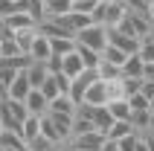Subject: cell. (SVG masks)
<instances>
[{"label": "cell", "instance_id": "1", "mask_svg": "<svg viewBox=\"0 0 154 151\" xmlns=\"http://www.w3.org/2000/svg\"><path fill=\"white\" fill-rule=\"evenodd\" d=\"M125 12H128V6L122 0H99V6L90 12V20L93 23H102V26H119Z\"/></svg>", "mask_w": 154, "mask_h": 151}, {"label": "cell", "instance_id": "2", "mask_svg": "<svg viewBox=\"0 0 154 151\" xmlns=\"http://www.w3.org/2000/svg\"><path fill=\"white\" fill-rule=\"evenodd\" d=\"M26 116H29V113H26L23 102L9 99V96L0 99V125H3V128H9V131H20V125H23Z\"/></svg>", "mask_w": 154, "mask_h": 151}, {"label": "cell", "instance_id": "3", "mask_svg": "<svg viewBox=\"0 0 154 151\" xmlns=\"http://www.w3.org/2000/svg\"><path fill=\"white\" fill-rule=\"evenodd\" d=\"M76 44H82V47H87V50L102 52L105 47H108V26L90 20L85 29H79V32H76Z\"/></svg>", "mask_w": 154, "mask_h": 151}, {"label": "cell", "instance_id": "4", "mask_svg": "<svg viewBox=\"0 0 154 151\" xmlns=\"http://www.w3.org/2000/svg\"><path fill=\"white\" fill-rule=\"evenodd\" d=\"M102 145H105L102 131H87V134H70L61 151H102Z\"/></svg>", "mask_w": 154, "mask_h": 151}, {"label": "cell", "instance_id": "5", "mask_svg": "<svg viewBox=\"0 0 154 151\" xmlns=\"http://www.w3.org/2000/svg\"><path fill=\"white\" fill-rule=\"evenodd\" d=\"M119 29H122V32H128V35H134V38H143L146 32H151V29H154V23H151V17H148V15L125 12V17L119 20Z\"/></svg>", "mask_w": 154, "mask_h": 151}, {"label": "cell", "instance_id": "6", "mask_svg": "<svg viewBox=\"0 0 154 151\" xmlns=\"http://www.w3.org/2000/svg\"><path fill=\"white\" fill-rule=\"evenodd\" d=\"M85 105H108L111 102V82H105V79H96V82L87 84L85 96H82ZM79 102V105H82Z\"/></svg>", "mask_w": 154, "mask_h": 151}, {"label": "cell", "instance_id": "7", "mask_svg": "<svg viewBox=\"0 0 154 151\" xmlns=\"http://www.w3.org/2000/svg\"><path fill=\"white\" fill-rule=\"evenodd\" d=\"M0 23L6 26V29H12V32H23V29H35L38 20H35V15H29L26 9H15V12L9 17H3Z\"/></svg>", "mask_w": 154, "mask_h": 151}, {"label": "cell", "instance_id": "8", "mask_svg": "<svg viewBox=\"0 0 154 151\" xmlns=\"http://www.w3.org/2000/svg\"><path fill=\"white\" fill-rule=\"evenodd\" d=\"M108 44H113V47L125 50L128 55L140 50V38H134V35H128V32H122L119 26H108Z\"/></svg>", "mask_w": 154, "mask_h": 151}, {"label": "cell", "instance_id": "9", "mask_svg": "<svg viewBox=\"0 0 154 151\" xmlns=\"http://www.w3.org/2000/svg\"><path fill=\"white\" fill-rule=\"evenodd\" d=\"M26 55H29L32 61H44V64H47V58L52 55V50H50V38H47L44 32H38V29H35L32 47H29V52H26Z\"/></svg>", "mask_w": 154, "mask_h": 151}, {"label": "cell", "instance_id": "10", "mask_svg": "<svg viewBox=\"0 0 154 151\" xmlns=\"http://www.w3.org/2000/svg\"><path fill=\"white\" fill-rule=\"evenodd\" d=\"M23 105H26V113H35V116H44L47 113V108H50V99L44 96L38 87H32V90L26 93V99H23Z\"/></svg>", "mask_w": 154, "mask_h": 151}, {"label": "cell", "instance_id": "11", "mask_svg": "<svg viewBox=\"0 0 154 151\" xmlns=\"http://www.w3.org/2000/svg\"><path fill=\"white\" fill-rule=\"evenodd\" d=\"M29 90H32V84H29L26 73H23V70H17V76L12 79V82H9V87H6V96H9V99H17V102H23Z\"/></svg>", "mask_w": 154, "mask_h": 151}, {"label": "cell", "instance_id": "12", "mask_svg": "<svg viewBox=\"0 0 154 151\" xmlns=\"http://www.w3.org/2000/svg\"><path fill=\"white\" fill-rule=\"evenodd\" d=\"M82 70H85V64H82V55H79V50H76V47H73L70 52H64V55H61V73H64V76L76 79Z\"/></svg>", "mask_w": 154, "mask_h": 151}, {"label": "cell", "instance_id": "13", "mask_svg": "<svg viewBox=\"0 0 154 151\" xmlns=\"http://www.w3.org/2000/svg\"><path fill=\"white\" fill-rule=\"evenodd\" d=\"M128 134H140L137 128L131 125V119H113L111 125H108V131H105L108 140H122V137H128Z\"/></svg>", "mask_w": 154, "mask_h": 151}, {"label": "cell", "instance_id": "14", "mask_svg": "<svg viewBox=\"0 0 154 151\" xmlns=\"http://www.w3.org/2000/svg\"><path fill=\"white\" fill-rule=\"evenodd\" d=\"M41 137L47 140V143H52V145H64V134L58 131V125H55L47 113L41 116Z\"/></svg>", "mask_w": 154, "mask_h": 151}, {"label": "cell", "instance_id": "15", "mask_svg": "<svg viewBox=\"0 0 154 151\" xmlns=\"http://www.w3.org/2000/svg\"><path fill=\"white\" fill-rule=\"evenodd\" d=\"M143 70H146V61L140 52H131L122 64V76H128V79H143Z\"/></svg>", "mask_w": 154, "mask_h": 151}, {"label": "cell", "instance_id": "16", "mask_svg": "<svg viewBox=\"0 0 154 151\" xmlns=\"http://www.w3.org/2000/svg\"><path fill=\"white\" fill-rule=\"evenodd\" d=\"M23 73H26V79H29V84H32V87H41V82L47 79V73H50V70H47V64H44V61H32V58H29V64L23 67Z\"/></svg>", "mask_w": 154, "mask_h": 151}, {"label": "cell", "instance_id": "17", "mask_svg": "<svg viewBox=\"0 0 154 151\" xmlns=\"http://www.w3.org/2000/svg\"><path fill=\"white\" fill-rule=\"evenodd\" d=\"M73 9V0H44V17H61Z\"/></svg>", "mask_w": 154, "mask_h": 151}, {"label": "cell", "instance_id": "18", "mask_svg": "<svg viewBox=\"0 0 154 151\" xmlns=\"http://www.w3.org/2000/svg\"><path fill=\"white\" fill-rule=\"evenodd\" d=\"M108 110H111L113 119H131V105L125 96H113L111 102H108Z\"/></svg>", "mask_w": 154, "mask_h": 151}, {"label": "cell", "instance_id": "19", "mask_svg": "<svg viewBox=\"0 0 154 151\" xmlns=\"http://www.w3.org/2000/svg\"><path fill=\"white\" fill-rule=\"evenodd\" d=\"M38 134H41V116L29 113V116L23 119V125H20V137H23L26 143H32V140H35Z\"/></svg>", "mask_w": 154, "mask_h": 151}, {"label": "cell", "instance_id": "20", "mask_svg": "<svg viewBox=\"0 0 154 151\" xmlns=\"http://www.w3.org/2000/svg\"><path fill=\"white\" fill-rule=\"evenodd\" d=\"M76 102L70 99L67 93H58V96H55V99H50V108L47 110H55V113H76Z\"/></svg>", "mask_w": 154, "mask_h": 151}, {"label": "cell", "instance_id": "21", "mask_svg": "<svg viewBox=\"0 0 154 151\" xmlns=\"http://www.w3.org/2000/svg\"><path fill=\"white\" fill-rule=\"evenodd\" d=\"M47 116L58 125V131L64 134V140H67L70 131H73V116H76V113H55V110H47Z\"/></svg>", "mask_w": 154, "mask_h": 151}, {"label": "cell", "instance_id": "22", "mask_svg": "<svg viewBox=\"0 0 154 151\" xmlns=\"http://www.w3.org/2000/svg\"><path fill=\"white\" fill-rule=\"evenodd\" d=\"M99 79H105V82H116V79H122V67H116V64H111V61H99Z\"/></svg>", "mask_w": 154, "mask_h": 151}, {"label": "cell", "instance_id": "23", "mask_svg": "<svg viewBox=\"0 0 154 151\" xmlns=\"http://www.w3.org/2000/svg\"><path fill=\"white\" fill-rule=\"evenodd\" d=\"M38 90H41L47 99H55V96L61 93V87H58V76H55V73H47V79L41 82V87H38Z\"/></svg>", "mask_w": 154, "mask_h": 151}, {"label": "cell", "instance_id": "24", "mask_svg": "<svg viewBox=\"0 0 154 151\" xmlns=\"http://www.w3.org/2000/svg\"><path fill=\"white\" fill-rule=\"evenodd\" d=\"M102 58L111 61V64H116V67H122V64H125V58H128V52L119 50V47H113V44H108V47L102 50Z\"/></svg>", "mask_w": 154, "mask_h": 151}, {"label": "cell", "instance_id": "25", "mask_svg": "<svg viewBox=\"0 0 154 151\" xmlns=\"http://www.w3.org/2000/svg\"><path fill=\"white\" fill-rule=\"evenodd\" d=\"M131 125L137 128L140 134H146L148 128H151V113L148 110H131Z\"/></svg>", "mask_w": 154, "mask_h": 151}, {"label": "cell", "instance_id": "26", "mask_svg": "<svg viewBox=\"0 0 154 151\" xmlns=\"http://www.w3.org/2000/svg\"><path fill=\"white\" fill-rule=\"evenodd\" d=\"M137 52L143 55V61H154V29L140 38V50Z\"/></svg>", "mask_w": 154, "mask_h": 151}, {"label": "cell", "instance_id": "27", "mask_svg": "<svg viewBox=\"0 0 154 151\" xmlns=\"http://www.w3.org/2000/svg\"><path fill=\"white\" fill-rule=\"evenodd\" d=\"M15 55H23L15 41V35L12 38H0V58H15Z\"/></svg>", "mask_w": 154, "mask_h": 151}, {"label": "cell", "instance_id": "28", "mask_svg": "<svg viewBox=\"0 0 154 151\" xmlns=\"http://www.w3.org/2000/svg\"><path fill=\"white\" fill-rule=\"evenodd\" d=\"M76 50H79V55H82V64H85V67H99V61H102V52L87 50V47H82V44H76Z\"/></svg>", "mask_w": 154, "mask_h": 151}, {"label": "cell", "instance_id": "29", "mask_svg": "<svg viewBox=\"0 0 154 151\" xmlns=\"http://www.w3.org/2000/svg\"><path fill=\"white\" fill-rule=\"evenodd\" d=\"M73 47H76V38H50L52 55H64V52H70Z\"/></svg>", "mask_w": 154, "mask_h": 151}, {"label": "cell", "instance_id": "30", "mask_svg": "<svg viewBox=\"0 0 154 151\" xmlns=\"http://www.w3.org/2000/svg\"><path fill=\"white\" fill-rule=\"evenodd\" d=\"M125 99H128V105H131V110H148L151 108V99H148V96H143V93H131V96H125Z\"/></svg>", "mask_w": 154, "mask_h": 151}, {"label": "cell", "instance_id": "31", "mask_svg": "<svg viewBox=\"0 0 154 151\" xmlns=\"http://www.w3.org/2000/svg\"><path fill=\"white\" fill-rule=\"evenodd\" d=\"M38 29V26H35ZM35 29H23V32H15V41H17V47H20V52H29V47H32V38H35Z\"/></svg>", "mask_w": 154, "mask_h": 151}, {"label": "cell", "instance_id": "32", "mask_svg": "<svg viewBox=\"0 0 154 151\" xmlns=\"http://www.w3.org/2000/svg\"><path fill=\"white\" fill-rule=\"evenodd\" d=\"M96 6H99V0H76V3H73V12H85V15H90Z\"/></svg>", "mask_w": 154, "mask_h": 151}, {"label": "cell", "instance_id": "33", "mask_svg": "<svg viewBox=\"0 0 154 151\" xmlns=\"http://www.w3.org/2000/svg\"><path fill=\"white\" fill-rule=\"evenodd\" d=\"M137 137H140V134H128V137H122V140H116V143H119V148H122V151H134Z\"/></svg>", "mask_w": 154, "mask_h": 151}, {"label": "cell", "instance_id": "34", "mask_svg": "<svg viewBox=\"0 0 154 151\" xmlns=\"http://www.w3.org/2000/svg\"><path fill=\"white\" fill-rule=\"evenodd\" d=\"M15 9H17V3H12V0H0V20H3V17H9Z\"/></svg>", "mask_w": 154, "mask_h": 151}, {"label": "cell", "instance_id": "35", "mask_svg": "<svg viewBox=\"0 0 154 151\" xmlns=\"http://www.w3.org/2000/svg\"><path fill=\"white\" fill-rule=\"evenodd\" d=\"M102 151H122V148H119V143H116V140H108V137H105V145H102Z\"/></svg>", "mask_w": 154, "mask_h": 151}, {"label": "cell", "instance_id": "36", "mask_svg": "<svg viewBox=\"0 0 154 151\" xmlns=\"http://www.w3.org/2000/svg\"><path fill=\"white\" fill-rule=\"evenodd\" d=\"M143 79H151V82H154V61H146V70H143Z\"/></svg>", "mask_w": 154, "mask_h": 151}, {"label": "cell", "instance_id": "37", "mask_svg": "<svg viewBox=\"0 0 154 151\" xmlns=\"http://www.w3.org/2000/svg\"><path fill=\"white\" fill-rule=\"evenodd\" d=\"M148 17H151V23H154V0H151V6H148Z\"/></svg>", "mask_w": 154, "mask_h": 151}, {"label": "cell", "instance_id": "38", "mask_svg": "<svg viewBox=\"0 0 154 151\" xmlns=\"http://www.w3.org/2000/svg\"><path fill=\"white\" fill-rule=\"evenodd\" d=\"M73 3H76V0H73Z\"/></svg>", "mask_w": 154, "mask_h": 151}, {"label": "cell", "instance_id": "39", "mask_svg": "<svg viewBox=\"0 0 154 151\" xmlns=\"http://www.w3.org/2000/svg\"><path fill=\"white\" fill-rule=\"evenodd\" d=\"M0 128H3V125H0Z\"/></svg>", "mask_w": 154, "mask_h": 151}]
</instances>
